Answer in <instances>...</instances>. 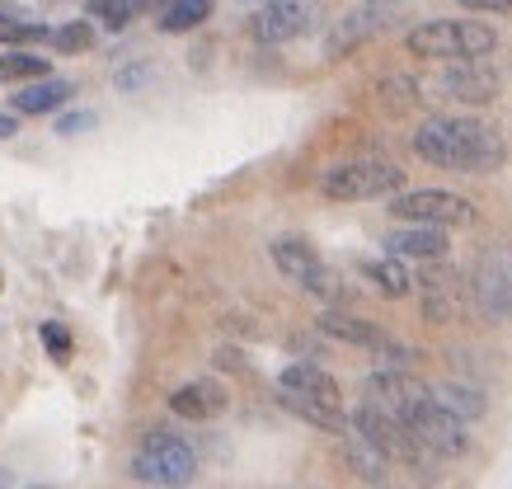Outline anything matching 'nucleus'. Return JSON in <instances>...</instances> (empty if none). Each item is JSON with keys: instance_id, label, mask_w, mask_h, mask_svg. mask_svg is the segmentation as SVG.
Segmentation results:
<instances>
[{"instance_id": "obj_21", "label": "nucleus", "mask_w": 512, "mask_h": 489, "mask_svg": "<svg viewBox=\"0 0 512 489\" xmlns=\"http://www.w3.org/2000/svg\"><path fill=\"white\" fill-rule=\"evenodd\" d=\"M362 278H372L376 292H381V297H390V301L409 297V287H414L409 269H404L395 254H386V259H367V264H362Z\"/></svg>"}, {"instance_id": "obj_5", "label": "nucleus", "mask_w": 512, "mask_h": 489, "mask_svg": "<svg viewBox=\"0 0 512 489\" xmlns=\"http://www.w3.org/2000/svg\"><path fill=\"white\" fill-rule=\"evenodd\" d=\"M325 198L334 203H362V198H395L404 189V170L390 160H343L320 179Z\"/></svg>"}, {"instance_id": "obj_23", "label": "nucleus", "mask_w": 512, "mask_h": 489, "mask_svg": "<svg viewBox=\"0 0 512 489\" xmlns=\"http://www.w3.org/2000/svg\"><path fill=\"white\" fill-rule=\"evenodd\" d=\"M437 405H447L456 419H480L484 414V395L475 386H461V381H447V386H437Z\"/></svg>"}, {"instance_id": "obj_17", "label": "nucleus", "mask_w": 512, "mask_h": 489, "mask_svg": "<svg viewBox=\"0 0 512 489\" xmlns=\"http://www.w3.org/2000/svg\"><path fill=\"white\" fill-rule=\"evenodd\" d=\"M273 264H278L282 273H287V278H292V283H311L315 273L325 269V264H320V254H315V245L311 240H296V236H282V240H273Z\"/></svg>"}, {"instance_id": "obj_31", "label": "nucleus", "mask_w": 512, "mask_h": 489, "mask_svg": "<svg viewBox=\"0 0 512 489\" xmlns=\"http://www.w3.org/2000/svg\"><path fill=\"white\" fill-rule=\"evenodd\" d=\"M132 5V15H151V10H165L170 0H127Z\"/></svg>"}, {"instance_id": "obj_8", "label": "nucleus", "mask_w": 512, "mask_h": 489, "mask_svg": "<svg viewBox=\"0 0 512 489\" xmlns=\"http://www.w3.org/2000/svg\"><path fill=\"white\" fill-rule=\"evenodd\" d=\"M404 15L400 0H362L357 10H348V15L334 24V33H329L325 52L329 57H343L348 48H357V43H367V38H376V33L395 29Z\"/></svg>"}, {"instance_id": "obj_12", "label": "nucleus", "mask_w": 512, "mask_h": 489, "mask_svg": "<svg viewBox=\"0 0 512 489\" xmlns=\"http://www.w3.org/2000/svg\"><path fill=\"white\" fill-rule=\"evenodd\" d=\"M437 90L456 104H489L498 95V71L484 57L480 62H447V71L437 76Z\"/></svg>"}, {"instance_id": "obj_30", "label": "nucleus", "mask_w": 512, "mask_h": 489, "mask_svg": "<svg viewBox=\"0 0 512 489\" xmlns=\"http://www.w3.org/2000/svg\"><path fill=\"white\" fill-rule=\"evenodd\" d=\"M470 10H489V15H503V10H512V0H466Z\"/></svg>"}, {"instance_id": "obj_9", "label": "nucleus", "mask_w": 512, "mask_h": 489, "mask_svg": "<svg viewBox=\"0 0 512 489\" xmlns=\"http://www.w3.org/2000/svg\"><path fill=\"white\" fill-rule=\"evenodd\" d=\"M315 24V5L311 0H264L259 15L249 19V33L264 43V48H278V43H292Z\"/></svg>"}, {"instance_id": "obj_6", "label": "nucleus", "mask_w": 512, "mask_h": 489, "mask_svg": "<svg viewBox=\"0 0 512 489\" xmlns=\"http://www.w3.org/2000/svg\"><path fill=\"white\" fill-rule=\"evenodd\" d=\"M390 217H400L404 226H470L475 207L461 193L447 189H414V193H395L390 198Z\"/></svg>"}, {"instance_id": "obj_33", "label": "nucleus", "mask_w": 512, "mask_h": 489, "mask_svg": "<svg viewBox=\"0 0 512 489\" xmlns=\"http://www.w3.org/2000/svg\"><path fill=\"white\" fill-rule=\"evenodd\" d=\"M29 489H47V485H29Z\"/></svg>"}, {"instance_id": "obj_18", "label": "nucleus", "mask_w": 512, "mask_h": 489, "mask_svg": "<svg viewBox=\"0 0 512 489\" xmlns=\"http://www.w3.org/2000/svg\"><path fill=\"white\" fill-rule=\"evenodd\" d=\"M76 95V85L71 80H29L24 90L15 95V113H57L66 99Z\"/></svg>"}, {"instance_id": "obj_25", "label": "nucleus", "mask_w": 512, "mask_h": 489, "mask_svg": "<svg viewBox=\"0 0 512 489\" xmlns=\"http://www.w3.org/2000/svg\"><path fill=\"white\" fill-rule=\"evenodd\" d=\"M52 38L43 19H19V15H0V43L5 48H24V43H43Z\"/></svg>"}, {"instance_id": "obj_13", "label": "nucleus", "mask_w": 512, "mask_h": 489, "mask_svg": "<svg viewBox=\"0 0 512 489\" xmlns=\"http://www.w3.org/2000/svg\"><path fill=\"white\" fill-rule=\"evenodd\" d=\"M226 405H231L226 386H221V381H207V377H202V381H184V386L170 395V410L179 414V419H193V424L226 414Z\"/></svg>"}, {"instance_id": "obj_10", "label": "nucleus", "mask_w": 512, "mask_h": 489, "mask_svg": "<svg viewBox=\"0 0 512 489\" xmlns=\"http://www.w3.org/2000/svg\"><path fill=\"white\" fill-rule=\"evenodd\" d=\"M475 306H480L489 320H512V259L503 250H489L475 269Z\"/></svg>"}, {"instance_id": "obj_22", "label": "nucleus", "mask_w": 512, "mask_h": 489, "mask_svg": "<svg viewBox=\"0 0 512 489\" xmlns=\"http://www.w3.org/2000/svg\"><path fill=\"white\" fill-rule=\"evenodd\" d=\"M212 5L217 0H170L156 24H160V33H188V29H198L202 19H212Z\"/></svg>"}, {"instance_id": "obj_26", "label": "nucleus", "mask_w": 512, "mask_h": 489, "mask_svg": "<svg viewBox=\"0 0 512 489\" xmlns=\"http://www.w3.org/2000/svg\"><path fill=\"white\" fill-rule=\"evenodd\" d=\"M423 99V85L414 76H390L381 80V104H386L390 113H409L414 104Z\"/></svg>"}, {"instance_id": "obj_14", "label": "nucleus", "mask_w": 512, "mask_h": 489, "mask_svg": "<svg viewBox=\"0 0 512 489\" xmlns=\"http://www.w3.org/2000/svg\"><path fill=\"white\" fill-rule=\"evenodd\" d=\"M386 250L395 259H423V264H437L447 259V231L442 226H400L386 236Z\"/></svg>"}, {"instance_id": "obj_3", "label": "nucleus", "mask_w": 512, "mask_h": 489, "mask_svg": "<svg viewBox=\"0 0 512 489\" xmlns=\"http://www.w3.org/2000/svg\"><path fill=\"white\" fill-rule=\"evenodd\" d=\"M132 475H137L141 485L179 489V485H188V480L198 475V457H193V447H188L179 433L156 428V433H146L141 447L132 452Z\"/></svg>"}, {"instance_id": "obj_32", "label": "nucleus", "mask_w": 512, "mask_h": 489, "mask_svg": "<svg viewBox=\"0 0 512 489\" xmlns=\"http://www.w3.org/2000/svg\"><path fill=\"white\" fill-rule=\"evenodd\" d=\"M19 132V123H15V113H0V142H10Z\"/></svg>"}, {"instance_id": "obj_11", "label": "nucleus", "mask_w": 512, "mask_h": 489, "mask_svg": "<svg viewBox=\"0 0 512 489\" xmlns=\"http://www.w3.org/2000/svg\"><path fill=\"white\" fill-rule=\"evenodd\" d=\"M428 395L433 391H428L414 372H404V367H386V372H372V377H367V400L390 414H400V419H409Z\"/></svg>"}, {"instance_id": "obj_2", "label": "nucleus", "mask_w": 512, "mask_h": 489, "mask_svg": "<svg viewBox=\"0 0 512 489\" xmlns=\"http://www.w3.org/2000/svg\"><path fill=\"white\" fill-rule=\"evenodd\" d=\"M404 48L428 62H480L498 48V33L480 19H428L419 29H409Z\"/></svg>"}, {"instance_id": "obj_1", "label": "nucleus", "mask_w": 512, "mask_h": 489, "mask_svg": "<svg viewBox=\"0 0 512 489\" xmlns=\"http://www.w3.org/2000/svg\"><path fill=\"white\" fill-rule=\"evenodd\" d=\"M414 151L437 170H461V174H489L508 160L503 137L489 123H475V118H428L414 132Z\"/></svg>"}, {"instance_id": "obj_27", "label": "nucleus", "mask_w": 512, "mask_h": 489, "mask_svg": "<svg viewBox=\"0 0 512 489\" xmlns=\"http://www.w3.org/2000/svg\"><path fill=\"white\" fill-rule=\"evenodd\" d=\"M52 48L66 52V57H76V52H90L94 48V29L85 19H71L62 29H52Z\"/></svg>"}, {"instance_id": "obj_19", "label": "nucleus", "mask_w": 512, "mask_h": 489, "mask_svg": "<svg viewBox=\"0 0 512 489\" xmlns=\"http://www.w3.org/2000/svg\"><path fill=\"white\" fill-rule=\"evenodd\" d=\"M278 400L296 414V419L325 428V433H348V428H353V419L343 414V405H325V400H306V395H287V391H282Z\"/></svg>"}, {"instance_id": "obj_16", "label": "nucleus", "mask_w": 512, "mask_h": 489, "mask_svg": "<svg viewBox=\"0 0 512 489\" xmlns=\"http://www.w3.org/2000/svg\"><path fill=\"white\" fill-rule=\"evenodd\" d=\"M278 386H282L287 395H306V400H325V405H343L339 381L329 377L325 367H315V363H292V367H282Z\"/></svg>"}, {"instance_id": "obj_24", "label": "nucleus", "mask_w": 512, "mask_h": 489, "mask_svg": "<svg viewBox=\"0 0 512 489\" xmlns=\"http://www.w3.org/2000/svg\"><path fill=\"white\" fill-rule=\"evenodd\" d=\"M0 80H47V57L29 48H15L0 57Z\"/></svg>"}, {"instance_id": "obj_29", "label": "nucleus", "mask_w": 512, "mask_h": 489, "mask_svg": "<svg viewBox=\"0 0 512 489\" xmlns=\"http://www.w3.org/2000/svg\"><path fill=\"white\" fill-rule=\"evenodd\" d=\"M85 127H94V113H66L62 123H57V132H62V137H80Z\"/></svg>"}, {"instance_id": "obj_34", "label": "nucleus", "mask_w": 512, "mask_h": 489, "mask_svg": "<svg viewBox=\"0 0 512 489\" xmlns=\"http://www.w3.org/2000/svg\"><path fill=\"white\" fill-rule=\"evenodd\" d=\"M0 489H5V485H0Z\"/></svg>"}, {"instance_id": "obj_7", "label": "nucleus", "mask_w": 512, "mask_h": 489, "mask_svg": "<svg viewBox=\"0 0 512 489\" xmlns=\"http://www.w3.org/2000/svg\"><path fill=\"white\" fill-rule=\"evenodd\" d=\"M409 424V433L433 452V457H461L470 447V433H466V419H456V414L447 410V405H437V395H428L419 410L404 419Z\"/></svg>"}, {"instance_id": "obj_28", "label": "nucleus", "mask_w": 512, "mask_h": 489, "mask_svg": "<svg viewBox=\"0 0 512 489\" xmlns=\"http://www.w3.org/2000/svg\"><path fill=\"white\" fill-rule=\"evenodd\" d=\"M43 344L52 348V358H57V363H66V358H71V334H66L57 320H43Z\"/></svg>"}, {"instance_id": "obj_15", "label": "nucleus", "mask_w": 512, "mask_h": 489, "mask_svg": "<svg viewBox=\"0 0 512 489\" xmlns=\"http://www.w3.org/2000/svg\"><path fill=\"white\" fill-rule=\"evenodd\" d=\"M315 325H320L329 339H339V344L372 348V353H386L390 348V334L381 330V325H372V320H362V316H348V311H325Z\"/></svg>"}, {"instance_id": "obj_20", "label": "nucleus", "mask_w": 512, "mask_h": 489, "mask_svg": "<svg viewBox=\"0 0 512 489\" xmlns=\"http://www.w3.org/2000/svg\"><path fill=\"white\" fill-rule=\"evenodd\" d=\"M343 457H348V466H353L362 480H372V485H381L386 480V471H390V457L376 447V442H367L362 433H343Z\"/></svg>"}, {"instance_id": "obj_4", "label": "nucleus", "mask_w": 512, "mask_h": 489, "mask_svg": "<svg viewBox=\"0 0 512 489\" xmlns=\"http://www.w3.org/2000/svg\"><path fill=\"white\" fill-rule=\"evenodd\" d=\"M353 428L362 433L367 442H376L381 452H386L390 461H404V466H414V475H428L433 471V452L423 447L414 433H409V424H404L400 414L381 410V405H372V400H362L353 414Z\"/></svg>"}]
</instances>
